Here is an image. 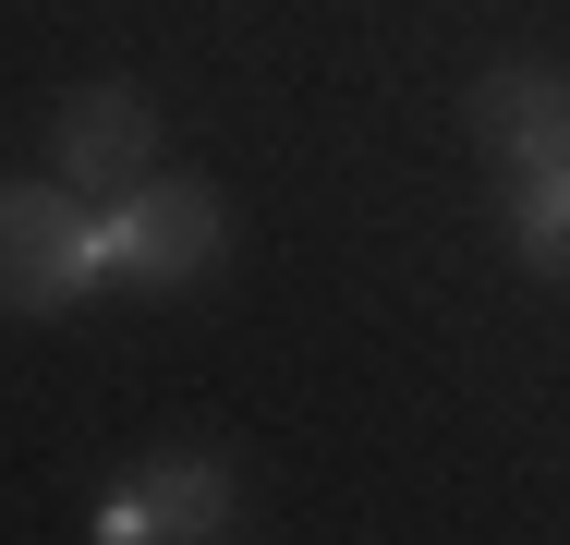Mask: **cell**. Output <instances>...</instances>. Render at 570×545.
<instances>
[{
	"label": "cell",
	"mask_w": 570,
	"mask_h": 545,
	"mask_svg": "<svg viewBox=\"0 0 570 545\" xmlns=\"http://www.w3.org/2000/svg\"><path fill=\"white\" fill-rule=\"evenodd\" d=\"M86 279H110V218H86L61 170L0 182V316H61L86 304Z\"/></svg>",
	"instance_id": "obj_1"
},
{
	"label": "cell",
	"mask_w": 570,
	"mask_h": 545,
	"mask_svg": "<svg viewBox=\"0 0 570 545\" xmlns=\"http://www.w3.org/2000/svg\"><path fill=\"white\" fill-rule=\"evenodd\" d=\"M146 158H158V98H146V86H73V98H61L49 170H61L86 207H98V195H134Z\"/></svg>",
	"instance_id": "obj_2"
},
{
	"label": "cell",
	"mask_w": 570,
	"mask_h": 545,
	"mask_svg": "<svg viewBox=\"0 0 570 545\" xmlns=\"http://www.w3.org/2000/svg\"><path fill=\"white\" fill-rule=\"evenodd\" d=\"M219 230H230V207L207 195V182H134L110 207V279H146V291H170V279H195L207 255H219Z\"/></svg>",
	"instance_id": "obj_3"
},
{
	"label": "cell",
	"mask_w": 570,
	"mask_h": 545,
	"mask_svg": "<svg viewBox=\"0 0 570 545\" xmlns=\"http://www.w3.org/2000/svg\"><path fill=\"white\" fill-rule=\"evenodd\" d=\"M473 146H498L510 170H570V73L510 61L473 86Z\"/></svg>",
	"instance_id": "obj_4"
},
{
	"label": "cell",
	"mask_w": 570,
	"mask_h": 545,
	"mask_svg": "<svg viewBox=\"0 0 570 545\" xmlns=\"http://www.w3.org/2000/svg\"><path fill=\"white\" fill-rule=\"evenodd\" d=\"M98 534L110 545H134V534H230V485L207 460H146L110 509H98Z\"/></svg>",
	"instance_id": "obj_5"
},
{
	"label": "cell",
	"mask_w": 570,
	"mask_h": 545,
	"mask_svg": "<svg viewBox=\"0 0 570 545\" xmlns=\"http://www.w3.org/2000/svg\"><path fill=\"white\" fill-rule=\"evenodd\" d=\"M510 230H522V267L534 279H570V170H522Z\"/></svg>",
	"instance_id": "obj_6"
}]
</instances>
